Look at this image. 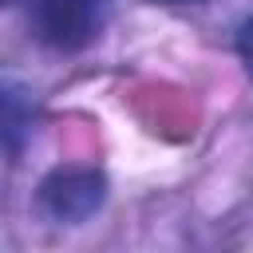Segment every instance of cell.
Masks as SVG:
<instances>
[{"mask_svg":"<svg viewBox=\"0 0 253 253\" xmlns=\"http://www.w3.org/2000/svg\"><path fill=\"white\" fill-rule=\"evenodd\" d=\"M32 36L51 51H83L103 24V0H28Z\"/></svg>","mask_w":253,"mask_h":253,"instance_id":"2","label":"cell"},{"mask_svg":"<svg viewBox=\"0 0 253 253\" xmlns=\"http://www.w3.org/2000/svg\"><path fill=\"white\" fill-rule=\"evenodd\" d=\"M32 126H36L32 91L24 83H16V79H0V158L20 154Z\"/></svg>","mask_w":253,"mask_h":253,"instance_id":"3","label":"cell"},{"mask_svg":"<svg viewBox=\"0 0 253 253\" xmlns=\"http://www.w3.org/2000/svg\"><path fill=\"white\" fill-rule=\"evenodd\" d=\"M8 4H12V0H0V8H8Z\"/></svg>","mask_w":253,"mask_h":253,"instance_id":"6","label":"cell"},{"mask_svg":"<svg viewBox=\"0 0 253 253\" xmlns=\"http://www.w3.org/2000/svg\"><path fill=\"white\" fill-rule=\"evenodd\" d=\"M154 4H206V0H154Z\"/></svg>","mask_w":253,"mask_h":253,"instance_id":"5","label":"cell"},{"mask_svg":"<svg viewBox=\"0 0 253 253\" xmlns=\"http://www.w3.org/2000/svg\"><path fill=\"white\" fill-rule=\"evenodd\" d=\"M233 47H237V55H241V63H245V71L253 75V16H245V20L237 24V36H233Z\"/></svg>","mask_w":253,"mask_h":253,"instance_id":"4","label":"cell"},{"mask_svg":"<svg viewBox=\"0 0 253 253\" xmlns=\"http://www.w3.org/2000/svg\"><path fill=\"white\" fill-rule=\"evenodd\" d=\"M36 202L51 221L79 225L107 202V174L95 166H55L40 182Z\"/></svg>","mask_w":253,"mask_h":253,"instance_id":"1","label":"cell"}]
</instances>
